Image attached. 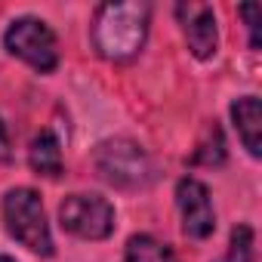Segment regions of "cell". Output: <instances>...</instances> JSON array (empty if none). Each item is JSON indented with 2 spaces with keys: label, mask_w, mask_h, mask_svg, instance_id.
I'll list each match as a JSON object with an SVG mask.
<instances>
[{
  "label": "cell",
  "mask_w": 262,
  "mask_h": 262,
  "mask_svg": "<svg viewBox=\"0 0 262 262\" xmlns=\"http://www.w3.org/2000/svg\"><path fill=\"white\" fill-rule=\"evenodd\" d=\"M4 47L10 56L22 59L40 74L59 68V37L56 31L37 16H19L4 31Z\"/></svg>",
  "instance_id": "4"
},
{
  "label": "cell",
  "mask_w": 262,
  "mask_h": 262,
  "mask_svg": "<svg viewBox=\"0 0 262 262\" xmlns=\"http://www.w3.org/2000/svg\"><path fill=\"white\" fill-rule=\"evenodd\" d=\"M0 262H16L13 256H7V253H0Z\"/></svg>",
  "instance_id": "14"
},
{
  "label": "cell",
  "mask_w": 262,
  "mask_h": 262,
  "mask_svg": "<svg viewBox=\"0 0 262 262\" xmlns=\"http://www.w3.org/2000/svg\"><path fill=\"white\" fill-rule=\"evenodd\" d=\"M176 207H179V216H182V231L191 241H207L216 231L213 198H210V188L201 179H194V176L179 179V185H176Z\"/></svg>",
  "instance_id": "6"
},
{
  "label": "cell",
  "mask_w": 262,
  "mask_h": 262,
  "mask_svg": "<svg viewBox=\"0 0 262 262\" xmlns=\"http://www.w3.org/2000/svg\"><path fill=\"white\" fill-rule=\"evenodd\" d=\"M4 222H7V231L22 244L28 247L31 253L37 256H53V231H50V222H47V210H43V201L34 188H10L4 194Z\"/></svg>",
  "instance_id": "3"
},
{
  "label": "cell",
  "mask_w": 262,
  "mask_h": 262,
  "mask_svg": "<svg viewBox=\"0 0 262 262\" xmlns=\"http://www.w3.org/2000/svg\"><path fill=\"white\" fill-rule=\"evenodd\" d=\"M237 13H241V16H244V22H247L250 47H253V50H259V7H256V4H247V7H241Z\"/></svg>",
  "instance_id": "12"
},
{
  "label": "cell",
  "mask_w": 262,
  "mask_h": 262,
  "mask_svg": "<svg viewBox=\"0 0 262 262\" xmlns=\"http://www.w3.org/2000/svg\"><path fill=\"white\" fill-rule=\"evenodd\" d=\"M59 222L80 241H105L114 231V204L96 191H74L59 204Z\"/></svg>",
  "instance_id": "5"
},
{
  "label": "cell",
  "mask_w": 262,
  "mask_h": 262,
  "mask_svg": "<svg viewBox=\"0 0 262 262\" xmlns=\"http://www.w3.org/2000/svg\"><path fill=\"white\" fill-rule=\"evenodd\" d=\"M176 19L182 25L185 43L191 50L194 59H210L219 50V22H216V10L210 4H179L176 7Z\"/></svg>",
  "instance_id": "7"
},
{
  "label": "cell",
  "mask_w": 262,
  "mask_h": 262,
  "mask_svg": "<svg viewBox=\"0 0 262 262\" xmlns=\"http://www.w3.org/2000/svg\"><path fill=\"white\" fill-rule=\"evenodd\" d=\"M93 167L108 185L123 188V191H139L155 179V164L148 151L126 136L99 142L93 151Z\"/></svg>",
  "instance_id": "2"
},
{
  "label": "cell",
  "mask_w": 262,
  "mask_h": 262,
  "mask_svg": "<svg viewBox=\"0 0 262 262\" xmlns=\"http://www.w3.org/2000/svg\"><path fill=\"white\" fill-rule=\"evenodd\" d=\"M231 120H234V129L244 142V148L250 151V158H259L262 155V108H259V96H241L231 102Z\"/></svg>",
  "instance_id": "8"
},
{
  "label": "cell",
  "mask_w": 262,
  "mask_h": 262,
  "mask_svg": "<svg viewBox=\"0 0 262 262\" xmlns=\"http://www.w3.org/2000/svg\"><path fill=\"white\" fill-rule=\"evenodd\" d=\"M28 164L37 176H47V179H59L62 170H65V158H62V142L53 129H40V133L31 139V148H28Z\"/></svg>",
  "instance_id": "9"
},
{
  "label": "cell",
  "mask_w": 262,
  "mask_h": 262,
  "mask_svg": "<svg viewBox=\"0 0 262 262\" xmlns=\"http://www.w3.org/2000/svg\"><path fill=\"white\" fill-rule=\"evenodd\" d=\"M123 262H179V256L155 234H133L123 247Z\"/></svg>",
  "instance_id": "10"
},
{
  "label": "cell",
  "mask_w": 262,
  "mask_h": 262,
  "mask_svg": "<svg viewBox=\"0 0 262 262\" xmlns=\"http://www.w3.org/2000/svg\"><path fill=\"white\" fill-rule=\"evenodd\" d=\"M10 155H13V145H10V133H7V123L0 120V164H4V161H10Z\"/></svg>",
  "instance_id": "13"
},
{
  "label": "cell",
  "mask_w": 262,
  "mask_h": 262,
  "mask_svg": "<svg viewBox=\"0 0 262 262\" xmlns=\"http://www.w3.org/2000/svg\"><path fill=\"white\" fill-rule=\"evenodd\" d=\"M151 7L142 0H120V4H102L93 13L90 37L93 50L105 62H129L136 59L148 40Z\"/></svg>",
  "instance_id": "1"
},
{
  "label": "cell",
  "mask_w": 262,
  "mask_h": 262,
  "mask_svg": "<svg viewBox=\"0 0 262 262\" xmlns=\"http://www.w3.org/2000/svg\"><path fill=\"white\" fill-rule=\"evenodd\" d=\"M256 241H253V228L250 225H234L231 228V241H228V253L222 262H253V250Z\"/></svg>",
  "instance_id": "11"
}]
</instances>
